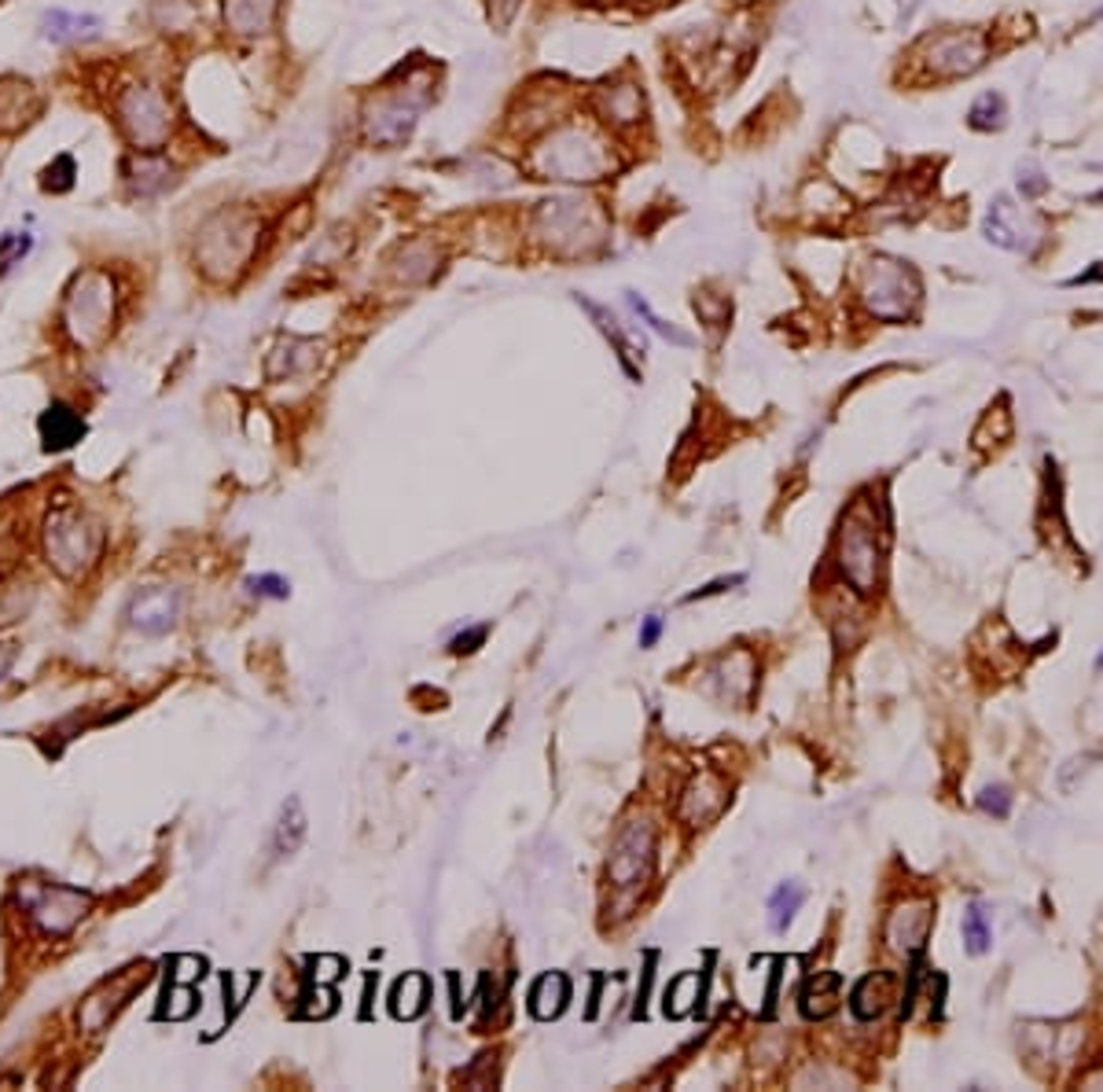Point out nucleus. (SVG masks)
<instances>
[{"label":"nucleus","mask_w":1103,"mask_h":1092,"mask_svg":"<svg viewBox=\"0 0 1103 1092\" xmlns=\"http://www.w3.org/2000/svg\"><path fill=\"white\" fill-rule=\"evenodd\" d=\"M530 166L545 181L588 185V181H599L615 170V151L588 125H559V129L545 133V140L530 151Z\"/></svg>","instance_id":"f257e3e1"},{"label":"nucleus","mask_w":1103,"mask_h":1092,"mask_svg":"<svg viewBox=\"0 0 1103 1092\" xmlns=\"http://www.w3.org/2000/svg\"><path fill=\"white\" fill-rule=\"evenodd\" d=\"M261 218L244 207H225L202 221L196 239V262L210 280H236L250 265L261 239Z\"/></svg>","instance_id":"f03ea898"},{"label":"nucleus","mask_w":1103,"mask_h":1092,"mask_svg":"<svg viewBox=\"0 0 1103 1092\" xmlns=\"http://www.w3.org/2000/svg\"><path fill=\"white\" fill-rule=\"evenodd\" d=\"M114 313H119V295H114V280L103 269H85L71 280L63 298V332L77 350H96L114 327Z\"/></svg>","instance_id":"7ed1b4c3"},{"label":"nucleus","mask_w":1103,"mask_h":1092,"mask_svg":"<svg viewBox=\"0 0 1103 1092\" xmlns=\"http://www.w3.org/2000/svg\"><path fill=\"white\" fill-rule=\"evenodd\" d=\"M114 125L125 137L133 151H162L173 137L177 125V111H173L170 96L151 82H133L122 85L111 100Z\"/></svg>","instance_id":"20e7f679"},{"label":"nucleus","mask_w":1103,"mask_h":1092,"mask_svg":"<svg viewBox=\"0 0 1103 1092\" xmlns=\"http://www.w3.org/2000/svg\"><path fill=\"white\" fill-rule=\"evenodd\" d=\"M534 236L556 255H585L607 239V218L596 199L559 196L537 207Z\"/></svg>","instance_id":"39448f33"},{"label":"nucleus","mask_w":1103,"mask_h":1092,"mask_svg":"<svg viewBox=\"0 0 1103 1092\" xmlns=\"http://www.w3.org/2000/svg\"><path fill=\"white\" fill-rule=\"evenodd\" d=\"M857 295L879 321H908L919 306V276L897 258L876 255L860 269Z\"/></svg>","instance_id":"423d86ee"},{"label":"nucleus","mask_w":1103,"mask_h":1092,"mask_svg":"<svg viewBox=\"0 0 1103 1092\" xmlns=\"http://www.w3.org/2000/svg\"><path fill=\"white\" fill-rule=\"evenodd\" d=\"M45 556L55 574L77 582L100 556V530L71 505L55 508L45 523Z\"/></svg>","instance_id":"0eeeda50"},{"label":"nucleus","mask_w":1103,"mask_h":1092,"mask_svg":"<svg viewBox=\"0 0 1103 1092\" xmlns=\"http://www.w3.org/2000/svg\"><path fill=\"white\" fill-rule=\"evenodd\" d=\"M879 530L876 516L865 500H857L846 511L843 526H839V567H843L846 582L857 588L860 596L876 593L879 585Z\"/></svg>","instance_id":"6e6552de"},{"label":"nucleus","mask_w":1103,"mask_h":1092,"mask_svg":"<svg viewBox=\"0 0 1103 1092\" xmlns=\"http://www.w3.org/2000/svg\"><path fill=\"white\" fill-rule=\"evenodd\" d=\"M427 103V92L416 89H394L380 92L375 100H368V108L361 114V137L372 148H398L412 137L420 111Z\"/></svg>","instance_id":"1a4fd4ad"},{"label":"nucleus","mask_w":1103,"mask_h":1092,"mask_svg":"<svg viewBox=\"0 0 1103 1092\" xmlns=\"http://www.w3.org/2000/svg\"><path fill=\"white\" fill-rule=\"evenodd\" d=\"M18 897H23L30 920L41 927L45 934H52V939L71 934L92 908L89 894L74 891V886H63V883H23L18 886Z\"/></svg>","instance_id":"9d476101"},{"label":"nucleus","mask_w":1103,"mask_h":1092,"mask_svg":"<svg viewBox=\"0 0 1103 1092\" xmlns=\"http://www.w3.org/2000/svg\"><path fill=\"white\" fill-rule=\"evenodd\" d=\"M990 55L986 34L979 30H942L924 45V71L931 77H967L975 74Z\"/></svg>","instance_id":"9b49d317"},{"label":"nucleus","mask_w":1103,"mask_h":1092,"mask_svg":"<svg viewBox=\"0 0 1103 1092\" xmlns=\"http://www.w3.org/2000/svg\"><path fill=\"white\" fill-rule=\"evenodd\" d=\"M148 979H151L148 964H129V968L119 971L114 979H103L89 997L82 1001V1008H77V1027L85 1033H100L125 1004H129L133 993H140L144 985H148Z\"/></svg>","instance_id":"f8f14e48"},{"label":"nucleus","mask_w":1103,"mask_h":1092,"mask_svg":"<svg viewBox=\"0 0 1103 1092\" xmlns=\"http://www.w3.org/2000/svg\"><path fill=\"white\" fill-rule=\"evenodd\" d=\"M652 861H655V828L647 820H633L618 831L611 857H607V876H611L615 886H641L647 876H652Z\"/></svg>","instance_id":"ddd939ff"},{"label":"nucleus","mask_w":1103,"mask_h":1092,"mask_svg":"<svg viewBox=\"0 0 1103 1092\" xmlns=\"http://www.w3.org/2000/svg\"><path fill=\"white\" fill-rule=\"evenodd\" d=\"M986 239L1001 250H1015V255H1030L1041 244V228L1033 221L1030 210L1015 207L1008 196H996L990 202V214H986Z\"/></svg>","instance_id":"4468645a"},{"label":"nucleus","mask_w":1103,"mask_h":1092,"mask_svg":"<svg viewBox=\"0 0 1103 1092\" xmlns=\"http://www.w3.org/2000/svg\"><path fill=\"white\" fill-rule=\"evenodd\" d=\"M593 108L611 129H633L644 122V89L633 77H615L593 92Z\"/></svg>","instance_id":"2eb2a0df"},{"label":"nucleus","mask_w":1103,"mask_h":1092,"mask_svg":"<svg viewBox=\"0 0 1103 1092\" xmlns=\"http://www.w3.org/2000/svg\"><path fill=\"white\" fill-rule=\"evenodd\" d=\"M177 611H181V596L173 593V588L148 585V588H140V593H133L129 607H125V618H129L140 633L162 636L177 625Z\"/></svg>","instance_id":"dca6fc26"},{"label":"nucleus","mask_w":1103,"mask_h":1092,"mask_svg":"<svg viewBox=\"0 0 1103 1092\" xmlns=\"http://www.w3.org/2000/svg\"><path fill=\"white\" fill-rule=\"evenodd\" d=\"M934 923V905L931 902H905L890 913L887 920V942L897 953H919L927 945Z\"/></svg>","instance_id":"f3484780"},{"label":"nucleus","mask_w":1103,"mask_h":1092,"mask_svg":"<svg viewBox=\"0 0 1103 1092\" xmlns=\"http://www.w3.org/2000/svg\"><path fill=\"white\" fill-rule=\"evenodd\" d=\"M41 114V92L26 77H0V133L26 129Z\"/></svg>","instance_id":"a211bd4d"},{"label":"nucleus","mask_w":1103,"mask_h":1092,"mask_svg":"<svg viewBox=\"0 0 1103 1092\" xmlns=\"http://www.w3.org/2000/svg\"><path fill=\"white\" fill-rule=\"evenodd\" d=\"M221 12H225V26L232 34L258 37L273 30L280 0H221Z\"/></svg>","instance_id":"6ab92c4d"},{"label":"nucleus","mask_w":1103,"mask_h":1092,"mask_svg":"<svg viewBox=\"0 0 1103 1092\" xmlns=\"http://www.w3.org/2000/svg\"><path fill=\"white\" fill-rule=\"evenodd\" d=\"M122 173L140 199H148V196H154V191L173 185V166L162 159V151H133L129 159H125Z\"/></svg>","instance_id":"aec40b11"},{"label":"nucleus","mask_w":1103,"mask_h":1092,"mask_svg":"<svg viewBox=\"0 0 1103 1092\" xmlns=\"http://www.w3.org/2000/svg\"><path fill=\"white\" fill-rule=\"evenodd\" d=\"M37 431H41L45 449H71L74 442H82L85 434V420L82 412L71 409L66 401H52L37 420Z\"/></svg>","instance_id":"412c9836"},{"label":"nucleus","mask_w":1103,"mask_h":1092,"mask_svg":"<svg viewBox=\"0 0 1103 1092\" xmlns=\"http://www.w3.org/2000/svg\"><path fill=\"white\" fill-rule=\"evenodd\" d=\"M890 990H894V975L890 971H872V975H865L857 985H854V993H850V1012H854V1019L857 1022H876L883 1012L890 1008Z\"/></svg>","instance_id":"4be33fe9"},{"label":"nucleus","mask_w":1103,"mask_h":1092,"mask_svg":"<svg viewBox=\"0 0 1103 1092\" xmlns=\"http://www.w3.org/2000/svg\"><path fill=\"white\" fill-rule=\"evenodd\" d=\"M100 18L96 15H77L66 12V8H52L41 18V37L52 45H77V41H89V37L100 34Z\"/></svg>","instance_id":"5701e85b"},{"label":"nucleus","mask_w":1103,"mask_h":1092,"mask_svg":"<svg viewBox=\"0 0 1103 1092\" xmlns=\"http://www.w3.org/2000/svg\"><path fill=\"white\" fill-rule=\"evenodd\" d=\"M724 802H729L724 784H718L714 777H699V780H692L689 791H684L681 817L689 820V824H706V820H714L721 814Z\"/></svg>","instance_id":"b1692460"},{"label":"nucleus","mask_w":1103,"mask_h":1092,"mask_svg":"<svg viewBox=\"0 0 1103 1092\" xmlns=\"http://www.w3.org/2000/svg\"><path fill=\"white\" fill-rule=\"evenodd\" d=\"M839 990H843V979L835 971H820L802 985L798 993V1008L806 1019H828L831 1012L839 1008Z\"/></svg>","instance_id":"393cba45"},{"label":"nucleus","mask_w":1103,"mask_h":1092,"mask_svg":"<svg viewBox=\"0 0 1103 1092\" xmlns=\"http://www.w3.org/2000/svg\"><path fill=\"white\" fill-rule=\"evenodd\" d=\"M567 1001H570V982H567V975H559V971L541 975L534 982V990H530V1012H534L541 1022L563 1016Z\"/></svg>","instance_id":"a878e982"},{"label":"nucleus","mask_w":1103,"mask_h":1092,"mask_svg":"<svg viewBox=\"0 0 1103 1092\" xmlns=\"http://www.w3.org/2000/svg\"><path fill=\"white\" fill-rule=\"evenodd\" d=\"M578 302H582V309H585V313H588V317H593V321H596V327H599V332H604V335H607V339H611V343H615V350H618V361H622V369H625L629 375H633V380H641V369H636V346H633V343H629V339H625L622 324H618V321H615V317H611V313H607V309H604V306L588 302V298H582V295H578Z\"/></svg>","instance_id":"bb28decb"},{"label":"nucleus","mask_w":1103,"mask_h":1092,"mask_svg":"<svg viewBox=\"0 0 1103 1092\" xmlns=\"http://www.w3.org/2000/svg\"><path fill=\"white\" fill-rule=\"evenodd\" d=\"M302 839H306V814H302V802H298V798H287L284 806H280L276 831H273V849H276V857H292L295 849L302 846Z\"/></svg>","instance_id":"cd10ccee"},{"label":"nucleus","mask_w":1103,"mask_h":1092,"mask_svg":"<svg viewBox=\"0 0 1103 1092\" xmlns=\"http://www.w3.org/2000/svg\"><path fill=\"white\" fill-rule=\"evenodd\" d=\"M427 1008V979L420 971H409L405 979H398L391 993V1012L398 1019H416L420 1012Z\"/></svg>","instance_id":"c85d7f7f"},{"label":"nucleus","mask_w":1103,"mask_h":1092,"mask_svg":"<svg viewBox=\"0 0 1103 1092\" xmlns=\"http://www.w3.org/2000/svg\"><path fill=\"white\" fill-rule=\"evenodd\" d=\"M438 269V247L431 239H412L398 250V273L405 280H427Z\"/></svg>","instance_id":"c756f323"},{"label":"nucleus","mask_w":1103,"mask_h":1092,"mask_svg":"<svg viewBox=\"0 0 1103 1092\" xmlns=\"http://www.w3.org/2000/svg\"><path fill=\"white\" fill-rule=\"evenodd\" d=\"M806 902V886L802 883H783L769 897V923L772 931H788V923L795 920V913Z\"/></svg>","instance_id":"7c9ffc66"},{"label":"nucleus","mask_w":1103,"mask_h":1092,"mask_svg":"<svg viewBox=\"0 0 1103 1092\" xmlns=\"http://www.w3.org/2000/svg\"><path fill=\"white\" fill-rule=\"evenodd\" d=\"M967 122L979 133L1004 129V122H1008V103H1004L1001 92H982L979 100L971 103V111H967Z\"/></svg>","instance_id":"2f4dec72"},{"label":"nucleus","mask_w":1103,"mask_h":1092,"mask_svg":"<svg viewBox=\"0 0 1103 1092\" xmlns=\"http://www.w3.org/2000/svg\"><path fill=\"white\" fill-rule=\"evenodd\" d=\"M703 982L706 979H699V975H681V979L666 990V1016H673V1019L689 1016L692 1004L699 1001V993H703Z\"/></svg>","instance_id":"473e14b6"},{"label":"nucleus","mask_w":1103,"mask_h":1092,"mask_svg":"<svg viewBox=\"0 0 1103 1092\" xmlns=\"http://www.w3.org/2000/svg\"><path fill=\"white\" fill-rule=\"evenodd\" d=\"M964 942H967V953H971V956H982L986 950H990L993 931H990V920H986V908L982 905H967V913H964Z\"/></svg>","instance_id":"72a5a7b5"},{"label":"nucleus","mask_w":1103,"mask_h":1092,"mask_svg":"<svg viewBox=\"0 0 1103 1092\" xmlns=\"http://www.w3.org/2000/svg\"><path fill=\"white\" fill-rule=\"evenodd\" d=\"M74 181H77V162H74V154H66V151L55 154V159L41 170V188L52 191V196H63V191H71Z\"/></svg>","instance_id":"f704fd0d"},{"label":"nucleus","mask_w":1103,"mask_h":1092,"mask_svg":"<svg viewBox=\"0 0 1103 1092\" xmlns=\"http://www.w3.org/2000/svg\"><path fill=\"white\" fill-rule=\"evenodd\" d=\"M625 302L633 306V309H636V317H644V321L652 324V332H659L662 339H670L673 346H692V335H689V332H681V327H677V324H666L662 317L655 313V309L647 306L636 291H625Z\"/></svg>","instance_id":"c9c22d12"},{"label":"nucleus","mask_w":1103,"mask_h":1092,"mask_svg":"<svg viewBox=\"0 0 1103 1092\" xmlns=\"http://www.w3.org/2000/svg\"><path fill=\"white\" fill-rule=\"evenodd\" d=\"M30 247H34L30 232H4V236H0V273L23 262V258L30 255Z\"/></svg>","instance_id":"e433bc0d"},{"label":"nucleus","mask_w":1103,"mask_h":1092,"mask_svg":"<svg viewBox=\"0 0 1103 1092\" xmlns=\"http://www.w3.org/2000/svg\"><path fill=\"white\" fill-rule=\"evenodd\" d=\"M979 809H982V814H993L996 820H1004V817L1012 814V791L1001 787V784L986 787L982 795H979Z\"/></svg>","instance_id":"4c0bfd02"},{"label":"nucleus","mask_w":1103,"mask_h":1092,"mask_svg":"<svg viewBox=\"0 0 1103 1092\" xmlns=\"http://www.w3.org/2000/svg\"><path fill=\"white\" fill-rule=\"evenodd\" d=\"M309 968H313V982L317 985H327V982L343 979L346 960H343V956H313V960H309Z\"/></svg>","instance_id":"58836bf2"},{"label":"nucleus","mask_w":1103,"mask_h":1092,"mask_svg":"<svg viewBox=\"0 0 1103 1092\" xmlns=\"http://www.w3.org/2000/svg\"><path fill=\"white\" fill-rule=\"evenodd\" d=\"M170 993H173V1001H177V1004H173V1008H162L159 1016L162 1019H188L191 1012H196V993H191L184 982H173Z\"/></svg>","instance_id":"ea45409f"},{"label":"nucleus","mask_w":1103,"mask_h":1092,"mask_svg":"<svg viewBox=\"0 0 1103 1092\" xmlns=\"http://www.w3.org/2000/svg\"><path fill=\"white\" fill-rule=\"evenodd\" d=\"M173 968H177V971H173V982L188 985V982H196V979H202V975H207V960H202V956H177V960H173Z\"/></svg>","instance_id":"a19ab883"},{"label":"nucleus","mask_w":1103,"mask_h":1092,"mask_svg":"<svg viewBox=\"0 0 1103 1092\" xmlns=\"http://www.w3.org/2000/svg\"><path fill=\"white\" fill-rule=\"evenodd\" d=\"M1019 191H1023V199H1038L1049 191V181H1044V173L1038 166H1019Z\"/></svg>","instance_id":"79ce46f5"},{"label":"nucleus","mask_w":1103,"mask_h":1092,"mask_svg":"<svg viewBox=\"0 0 1103 1092\" xmlns=\"http://www.w3.org/2000/svg\"><path fill=\"white\" fill-rule=\"evenodd\" d=\"M250 593H258V596H276V600H284L292 588H287L284 578H276V574H261V578H250Z\"/></svg>","instance_id":"37998d69"},{"label":"nucleus","mask_w":1103,"mask_h":1092,"mask_svg":"<svg viewBox=\"0 0 1103 1092\" xmlns=\"http://www.w3.org/2000/svg\"><path fill=\"white\" fill-rule=\"evenodd\" d=\"M732 585H743V574H732V578H718V582H710V585L695 588V593H689V596H684V604L706 600V596H718V593H724V588H732Z\"/></svg>","instance_id":"c03bdc74"},{"label":"nucleus","mask_w":1103,"mask_h":1092,"mask_svg":"<svg viewBox=\"0 0 1103 1092\" xmlns=\"http://www.w3.org/2000/svg\"><path fill=\"white\" fill-rule=\"evenodd\" d=\"M482 641H486V625H479V630H471V633H460L449 647H453V655H471Z\"/></svg>","instance_id":"a18cd8bd"},{"label":"nucleus","mask_w":1103,"mask_h":1092,"mask_svg":"<svg viewBox=\"0 0 1103 1092\" xmlns=\"http://www.w3.org/2000/svg\"><path fill=\"white\" fill-rule=\"evenodd\" d=\"M659 633H662V618H659V615L644 618V630H641V647H655V641H659Z\"/></svg>","instance_id":"49530a36"},{"label":"nucleus","mask_w":1103,"mask_h":1092,"mask_svg":"<svg viewBox=\"0 0 1103 1092\" xmlns=\"http://www.w3.org/2000/svg\"><path fill=\"white\" fill-rule=\"evenodd\" d=\"M516 8H519V0H489V12L497 23H508V18L516 15Z\"/></svg>","instance_id":"de8ad7c7"},{"label":"nucleus","mask_w":1103,"mask_h":1092,"mask_svg":"<svg viewBox=\"0 0 1103 1092\" xmlns=\"http://www.w3.org/2000/svg\"><path fill=\"white\" fill-rule=\"evenodd\" d=\"M1103 280V262H1096V269H1089V273H1081V276H1074L1070 280V287H1078V284H1100Z\"/></svg>","instance_id":"09e8293b"},{"label":"nucleus","mask_w":1103,"mask_h":1092,"mask_svg":"<svg viewBox=\"0 0 1103 1092\" xmlns=\"http://www.w3.org/2000/svg\"><path fill=\"white\" fill-rule=\"evenodd\" d=\"M1081 1085H1086V1089H1100V1085H1103V1063H1100L1096 1070H1092V1075L1081 1078Z\"/></svg>","instance_id":"8fccbe9b"},{"label":"nucleus","mask_w":1103,"mask_h":1092,"mask_svg":"<svg viewBox=\"0 0 1103 1092\" xmlns=\"http://www.w3.org/2000/svg\"><path fill=\"white\" fill-rule=\"evenodd\" d=\"M897 8H902V18H913V12L919 8V0H897Z\"/></svg>","instance_id":"3c124183"},{"label":"nucleus","mask_w":1103,"mask_h":1092,"mask_svg":"<svg viewBox=\"0 0 1103 1092\" xmlns=\"http://www.w3.org/2000/svg\"><path fill=\"white\" fill-rule=\"evenodd\" d=\"M8 662H12V647H0V678H4Z\"/></svg>","instance_id":"603ef678"},{"label":"nucleus","mask_w":1103,"mask_h":1092,"mask_svg":"<svg viewBox=\"0 0 1103 1092\" xmlns=\"http://www.w3.org/2000/svg\"><path fill=\"white\" fill-rule=\"evenodd\" d=\"M1096 666H1103V655H1100V662H1096Z\"/></svg>","instance_id":"864d4df0"}]
</instances>
